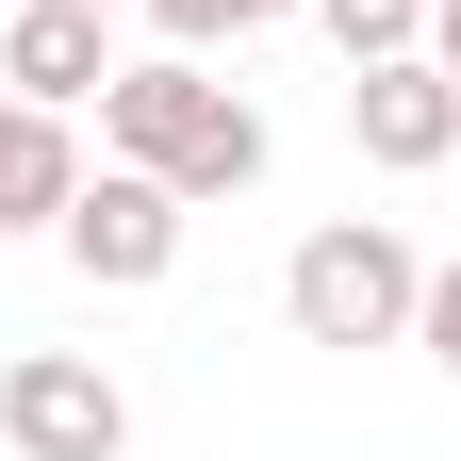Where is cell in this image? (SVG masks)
Segmentation results:
<instances>
[{
    "instance_id": "cell-1",
    "label": "cell",
    "mask_w": 461,
    "mask_h": 461,
    "mask_svg": "<svg viewBox=\"0 0 461 461\" xmlns=\"http://www.w3.org/2000/svg\"><path fill=\"white\" fill-rule=\"evenodd\" d=\"M264 149H280L264 99L214 83V50H149V67L99 83V165H149V182H182V198H248Z\"/></svg>"
},
{
    "instance_id": "cell-2",
    "label": "cell",
    "mask_w": 461,
    "mask_h": 461,
    "mask_svg": "<svg viewBox=\"0 0 461 461\" xmlns=\"http://www.w3.org/2000/svg\"><path fill=\"white\" fill-rule=\"evenodd\" d=\"M412 297H429V248L395 214H330V230H297V264H280L297 346H412Z\"/></svg>"
},
{
    "instance_id": "cell-3",
    "label": "cell",
    "mask_w": 461,
    "mask_h": 461,
    "mask_svg": "<svg viewBox=\"0 0 461 461\" xmlns=\"http://www.w3.org/2000/svg\"><path fill=\"white\" fill-rule=\"evenodd\" d=\"M182 230H198L182 182H149V165H83V198L50 214V248H67L99 297H149V280H182Z\"/></svg>"
},
{
    "instance_id": "cell-4",
    "label": "cell",
    "mask_w": 461,
    "mask_h": 461,
    "mask_svg": "<svg viewBox=\"0 0 461 461\" xmlns=\"http://www.w3.org/2000/svg\"><path fill=\"white\" fill-rule=\"evenodd\" d=\"M0 445L17 461H132V379L99 346H17L0 363Z\"/></svg>"
},
{
    "instance_id": "cell-5",
    "label": "cell",
    "mask_w": 461,
    "mask_h": 461,
    "mask_svg": "<svg viewBox=\"0 0 461 461\" xmlns=\"http://www.w3.org/2000/svg\"><path fill=\"white\" fill-rule=\"evenodd\" d=\"M346 132L379 182H429V165H461V83L429 50H379V67H346Z\"/></svg>"
},
{
    "instance_id": "cell-6",
    "label": "cell",
    "mask_w": 461,
    "mask_h": 461,
    "mask_svg": "<svg viewBox=\"0 0 461 461\" xmlns=\"http://www.w3.org/2000/svg\"><path fill=\"white\" fill-rule=\"evenodd\" d=\"M0 83L50 99V115H83L115 83V0H0Z\"/></svg>"
},
{
    "instance_id": "cell-7",
    "label": "cell",
    "mask_w": 461,
    "mask_h": 461,
    "mask_svg": "<svg viewBox=\"0 0 461 461\" xmlns=\"http://www.w3.org/2000/svg\"><path fill=\"white\" fill-rule=\"evenodd\" d=\"M67 198H83V132H67L50 99H17V83H0V230H50Z\"/></svg>"
},
{
    "instance_id": "cell-8",
    "label": "cell",
    "mask_w": 461,
    "mask_h": 461,
    "mask_svg": "<svg viewBox=\"0 0 461 461\" xmlns=\"http://www.w3.org/2000/svg\"><path fill=\"white\" fill-rule=\"evenodd\" d=\"M346 67H379V50H429V0H313Z\"/></svg>"
},
{
    "instance_id": "cell-9",
    "label": "cell",
    "mask_w": 461,
    "mask_h": 461,
    "mask_svg": "<svg viewBox=\"0 0 461 461\" xmlns=\"http://www.w3.org/2000/svg\"><path fill=\"white\" fill-rule=\"evenodd\" d=\"M165 50H230V33H264V17H313V0H149Z\"/></svg>"
},
{
    "instance_id": "cell-10",
    "label": "cell",
    "mask_w": 461,
    "mask_h": 461,
    "mask_svg": "<svg viewBox=\"0 0 461 461\" xmlns=\"http://www.w3.org/2000/svg\"><path fill=\"white\" fill-rule=\"evenodd\" d=\"M412 346H429V363L461 379V264H429V297H412Z\"/></svg>"
},
{
    "instance_id": "cell-11",
    "label": "cell",
    "mask_w": 461,
    "mask_h": 461,
    "mask_svg": "<svg viewBox=\"0 0 461 461\" xmlns=\"http://www.w3.org/2000/svg\"><path fill=\"white\" fill-rule=\"evenodd\" d=\"M429 67H445V83H461V0H429Z\"/></svg>"
}]
</instances>
